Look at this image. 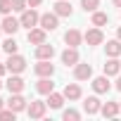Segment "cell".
Segmentation results:
<instances>
[{"label": "cell", "mask_w": 121, "mask_h": 121, "mask_svg": "<svg viewBox=\"0 0 121 121\" xmlns=\"http://www.w3.org/2000/svg\"><path fill=\"white\" fill-rule=\"evenodd\" d=\"M38 22H40V14L36 12V7H26L19 17V24L24 29H33V26H38Z\"/></svg>", "instance_id": "1"}, {"label": "cell", "mask_w": 121, "mask_h": 121, "mask_svg": "<svg viewBox=\"0 0 121 121\" xmlns=\"http://www.w3.org/2000/svg\"><path fill=\"white\" fill-rule=\"evenodd\" d=\"M7 71L10 74H22L24 69H26V57H22L19 52H14V55H10L7 57Z\"/></svg>", "instance_id": "2"}, {"label": "cell", "mask_w": 121, "mask_h": 121, "mask_svg": "<svg viewBox=\"0 0 121 121\" xmlns=\"http://www.w3.org/2000/svg\"><path fill=\"white\" fill-rule=\"evenodd\" d=\"M45 112H48V102H43V100H33V102H29V107H26L29 119H43Z\"/></svg>", "instance_id": "3"}, {"label": "cell", "mask_w": 121, "mask_h": 121, "mask_svg": "<svg viewBox=\"0 0 121 121\" xmlns=\"http://www.w3.org/2000/svg\"><path fill=\"white\" fill-rule=\"evenodd\" d=\"M7 107H10V109H14V112L19 114V112H26V107H29V100H26V97H22V93H10Z\"/></svg>", "instance_id": "4"}, {"label": "cell", "mask_w": 121, "mask_h": 121, "mask_svg": "<svg viewBox=\"0 0 121 121\" xmlns=\"http://www.w3.org/2000/svg\"><path fill=\"white\" fill-rule=\"evenodd\" d=\"M38 26H40V29H45V31H55V29L59 26V17H57L55 12H45V14H40Z\"/></svg>", "instance_id": "5"}, {"label": "cell", "mask_w": 121, "mask_h": 121, "mask_svg": "<svg viewBox=\"0 0 121 121\" xmlns=\"http://www.w3.org/2000/svg\"><path fill=\"white\" fill-rule=\"evenodd\" d=\"M83 40H86L88 45H102V43H104V33H102L100 26H95V29H88V31L83 33Z\"/></svg>", "instance_id": "6"}, {"label": "cell", "mask_w": 121, "mask_h": 121, "mask_svg": "<svg viewBox=\"0 0 121 121\" xmlns=\"http://www.w3.org/2000/svg\"><path fill=\"white\" fill-rule=\"evenodd\" d=\"M33 71H36L38 78H43V76H50V78H52V74H55V64H50V59H38V64L33 67Z\"/></svg>", "instance_id": "7"}, {"label": "cell", "mask_w": 121, "mask_h": 121, "mask_svg": "<svg viewBox=\"0 0 121 121\" xmlns=\"http://www.w3.org/2000/svg\"><path fill=\"white\" fill-rule=\"evenodd\" d=\"M93 90H95L97 95H107V93L112 90V83H109V76L104 74V76H97V78H93Z\"/></svg>", "instance_id": "8"}, {"label": "cell", "mask_w": 121, "mask_h": 121, "mask_svg": "<svg viewBox=\"0 0 121 121\" xmlns=\"http://www.w3.org/2000/svg\"><path fill=\"white\" fill-rule=\"evenodd\" d=\"M78 62H81V57H78V50L67 45V50L62 52V64H64V67H76Z\"/></svg>", "instance_id": "9"}, {"label": "cell", "mask_w": 121, "mask_h": 121, "mask_svg": "<svg viewBox=\"0 0 121 121\" xmlns=\"http://www.w3.org/2000/svg\"><path fill=\"white\" fill-rule=\"evenodd\" d=\"M45 29H40V26H33V29H29V33H26V40L31 43V45H40V43H45Z\"/></svg>", "instance_id": "10"}, {"label": "cell", "mask_w": 121, "mask_h": 121, "mask_svg": "<svg viewBox=\"0 0 121 121\" xmlns=\"http://www.w3.org/2000/svg\"><path fill=\"white\" fill-rule=\"evenodd\" d=\"M74 78H76V81H88V78H93V67L78 62V64L74 67Z\"/></svg>", "instance_id": "11"}, {"label": "cell", "mask_w": 121, "mask_h": 121, "mask_svg": "<svg viewBox=\"0 0 121 121\" xmlns=\"http://www.w3.org/2000/svg\"><path fill=\"white\" fill-rule=\"evenodd\" d=\"M0 26H3V31H5V33H10V36H14V33L22 29L19 19H14L12 14H5V19H3V24H0Z\"/></svg>", "instance_id": "12"}, {"label": "cell", "mask_w": 121, "mask_h": 121, "mask_svg": "<svg viewBox=\"0 0 121 121\" xmlns=\"http://www.w3.org/2000/svg\"><path fill=\"white\" fill-rule=\"evenodd\" d=\"M64 43H67L69 48H78V45L83 43V33H81L78 29H69V31L64 33Z\"/></svg>", "instance_id": "13"}, {"label": "cell", "mask_w": 121, "mask_h": 121, "mask_svg": "<svg viewBox=\"0 0 121 121\" xmlns=\"http://www.w3.org/2000/svg\"><path fill=\"white\" fill-rule=\"evenodd\" d=\"M100 109H102V102H100V97H95V95H90V97H86V102H83V112L86 114H100Z\"/></svg>", "instance_id": "14"}, {"label": "cell", "mask_w": 121, "mask_h": 121, "mask_svg": "<svg viewBox=\"0 0 121 121\" xmlns=\"http://www.w3.org/2000/svg\"><path fill=\"white\" fill-rule=\"evenodd\" d=\"M119 112H121V104H119V102H102L100 114H102L104 119H116Z\"/></svg>", "instance_id": "15"}, {"label": "cell", "mask_w": 121, "mask_h": 121, "mask_svg": "<svg viewBox=\"0 0 121 121\" xmlns=\"http://www.w3.org/2000/svg\"><path fill=\"white\" fill-rule=\"evenodd\" d=\"M55 14L57 17H71L74 14L71 0H57V3H55Z\"/></svg>", "instance_id": "16"}, {"label": "cell", "mask_w": 121, "mask_h": 121, "mask_svg": "<svg viewBox=\"0 0 121 121\" xmlns=\"http://www.w3.org/2000/svg\"><path fill=\"white\" fill-rule=\"evenodd\" d=\"M55 57V48L45 40L40 45H36V59H52Z\"/></svg>", "instance_id": "17"}, {"label": "cell", "mask_w": 121, "mask_h": 121, "mask_svg": "<svg viewBox=\"0 0 121 121\" xmlns=\"http://www.w3.org/2000/svg\"><path fill=\"white\" fill-rule=\"evenodd\" d=\"M62 93H64V97H67L69 102H74V100H81V95H83V90H81V86H78V83H67Z\"/></svg>", "instance_id": "18"}, {"label": "cell", "mask_w": 121, "mask_h": 121, "mask_svg": "<svg viewBox=\"0 0 121 121\" xmlns=\"http://www.w3.org/2000/svg\"><path fill=\"white\" fill-rule=\"evenodd\" d=\"M5 86H7V90H10V93H22V90H24V78H22L19 74H12V76L7 78V83H5Z\"/></svg>", "instance_id": "19"}, {"label": "cell", "mask_w": 121, "mask_h": 121, "mask_svg": "<svg viewBox=\"0 0 121 121\" xmlns=\"http://www.w3.org/2000/svg\"><path fill=\"white\" fill-rule=\"evenodd\" d=\"M119 71H121L119 57H109L107 62H104V74H107V76H119Z\"/></svg>", "instance_id": "20"}, {"label": "cell", "mask_w": 121, "mask_h": 121, "mask_svg": "<svg viewBox=\"0 0 121 121\" xmlns=\"http://www.w3.org/2000/svg\"><path fill=\"white\" fill-rule=\"evenodd\" d=\"M36 90H38L40 95H50V93L55 90V83L50 81V76H43V78L36 83Z\"/></svg>", "instance_id": "21"}, {"label": "cell", "mask_w": 121, "mask_h": 121, "mask_svg": "<svg viewBox=\"0 0 121 121\" xmlns=\"http://www.w3.org/2000/svg\"><path fill=\"white\" fill-rule=\"evenodd\" d=\"M64 100H67L64 93H55V90H52V93L48 95V107H50V109H59V107L64 104Z\"/></svg>", "instance_id": "22"}, {"label": "cell", "mask_w": 121, "mask_h": 121, "mask_svg": "<svg viewBox=\"0 0 121 121\" xmlns=\"http://www.w3.org/2000/svg\"><path fill=\"white\" fill-rule=\"evenodd\" d=\"M104 50H107V57H119V55H121V40H119V38L107 40Z\"/></svg>", "instance_id": "23"}, {"label": "cell", "mask_w": 121, "mask_h": 121, "mask_svg": "<svg viewBox=\"0 0 121 121\" xmlns=\"http://www.w3.org/2000/svg\"><path fill=\"white\" fill-rule=\"evenodd\" d=\"M104 24H109V17H107L104 12L95 10V12H93V26H104Z\"/></svg>", "instance_id": "24"}, {"label": "cell", "mask_w": 121, "mask_h": 121, "mask_svg": "<svg viewBox=\"0 0 121 121\" xmlns=\"http://www.w3.org/2000/svg\"><path fill=\"white\" fill-rule=\"evenodd\" d=\"M3 50L7 52V55H14L17 50H19V45H17V40H14V36H10L5 43H3Z\"/></svg>", "instance_id": "25"}, {"label": "cell", "mask_w": 121, "mask_h": 121, "mask_svg": "<svg viewBox=\"0 0 121 121\" xmlns=\"http://www.w3.org/2000/svg\"><path fill=\"white\" fill-rule=\"evenodd\" d=\"M81 7H83V12H95L100 7V0H81Z\"/></svg>", "instance_id": "26"}, {"label": "cell", "mask_w": 121, "mask_h": 121, "mask_svg": "<svg viewBox=\"0 0 121 121\" xmlns=\"http://www.w3.org/2000/svg\"><path fill=\"white\" fill-rule=\"evenodd\" d=\"M62 119H64V121H78V119H81V112H76V109H64V112H62Z\"/></svg>", "instance_id": "27"}, {"label": "cell", "mask_w": 121, "mask_h": 121, "mask_svg": "<svg viewBox=\"0 0 121 121\" xmlns=\"http://www.w3.org/2000/svg\"><path fill=\"white\" fill-rule=\"evenodd\" d=\"M14 119H17V112L14 109H10V107L7 109H0V121H14Z\"/></svg>", "instance_id": "28"}, {"label": "cell", "mask_w": 121, "mask_h": 121, "mask_svg": "<svg viewBox=\"0 0 121 121\" xmlns=\"http://www.w3.org/2000/svg\"><path fill=\"white\" fill-rule=\"evenodd\" d=\"M26 7H29V0H12V10H14V12L22 14Z\"/></svg>", "instance_id": "29"}, {"label": "cell", "mask_w": 121, "mask_h": 121, "mask_svg": "<svg viewBox=\"0 0 121 121\" xmlns=\"http://www.w3.org/2000/svg\"><path fill=\"white\" fill-rule=\"evenodd\" d=\"M10 12H14L12 10V0H0V14H10Z\"/></svg>", "instance_id": "30"}, {"label": "cell", "mask_w": 121, "mask_h": 121, "mask_svg": "<svg viewBox=\"0 0 121 121\" xmlns=\"http://www.w3.org/2000/svg\"><path fill=\"white\" fill-rule=\"evenodd\" d=\"M5 74H7V64H3V62H0V78H3Z\"/></svg>", "instance_id": "31"}, {"label": "cell", "mask_w": 121, "mask_h": 121, "mask_svg": "<svg viewBox=\"0 0 121 121\" xmlns=\"http://www.w3.org/2000/svg\"><path fill=\"white\" fill-rule=\"evenodd\" d=\"M40 3H43V0H29V7H38Z\"/></svg>", "instance_id": "32"}, {"label": "cell", "mask_w": 121, "mask_h": 121, "mask_svg": "<svg viewBox=\"0 0 121 121\" xmlns=\"http://www.w3.org/2000/svg\"><path fill=\"white\" fill-rule=\"evenodd\" d=\"M114 86H116V90H119V93H121V76H119V78H116V83H114Z\"/></svg>", "instance_id": "33"}, {"label": "cell", "mask_w": 121, "mask_h": 121, "mask_svg": "<svg viewBox=\"0 0 121 121\" xmlns=\"http://www.w3.org/2000/svg\"><path fill=\"white\" fill-rule=\"evenodd\" d=\"M116 38H119V40H121V26H119V29H116Z\"/></svg>", "instance_id": "34"}, {"label": "cell", "mask_w": 121, "mask_h": 121, "mask_svg": "<svg viewBox=\"0 0 121 121\" xmlns=\"http://www.w3.org/2000/svg\"><path fill=\"white\" fill-rule=\"evenodd\" d=\"M114 7H121V0H114Z\"/></svg>", "instance_id": "35"}, {"label": "cell", "mask_w": 121, "mask_h": 121, "mask_svg": "<svg viewBox=\"0 0 121 121\" xmlns=\"http://www.w3.org/2000/svg\"><path fill=\"white\" fill-rule=\"evenodd\" d=\"M5 104H7V102H3V100H0V109H3V107H5Z\"/></svg>", "instance_id": "36"}, {"label": "cell", "mask_w": 121, "mask_h": 121, "mask_svg": "<svg viewBox=\"0 0 121 121\" xmlns=\"http://www.w3.org/2000/svg\"><path fill=\"white\" fill-rule=\"evenodd\" d=\"M0 33H3V26H0Z\"/></svg>", "instance_id": "37"}, {"label": "cell", "mask_w": 121, "mask_h": 121, "mask_svg": "<svg viewBox=\"0 0 121 121\" xmlns=\"http://www.w3.org/2000/svg\"><path fill=\"white\" fill-rule=\"evenodd\" d=\"M0 88H3V81H0Z\"/></svg>", "instance_id": "38"}, {"label": "cell", "mask_w": 121, "mask_h": 121, "mask_svg": "<svg viewBox=\"0 0 121 121\" xmlns=\"http://www.w3.org/2000/svg\"><path fill=\"white\" fill-rule=\"evenodd\" d=\"M119 104H121V102H119Z\"/></svg>", "instance_id": "39"}]
</instances>
